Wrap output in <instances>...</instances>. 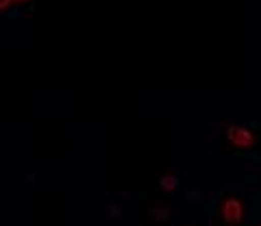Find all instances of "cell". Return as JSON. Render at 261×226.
I'll return each instance as SVG.
<instances>
[{
	"mask_svg": "<svg viewBox=\"0 0 261 226\" xmlns=\"http://www.w3.org/2000/svg\"><path fill=\"white\" fill-rule=\"evenodd\" d=\"M222 217H224V222H228V224L242 222V217H244V205L240 203L238 198L224 200V203H222Z\"/></svg>",
	"mask_w": 261,
	"mask_h": 226,
	"instance_id": "2",
	"label": "cell"
},
{
	"mask_svg": "<svg viewBox=\"0 0 261 226\" xmlns=\"http://www.w3.org/2000/svg\"><path fill=\"white\" fill-rule=\"evenodd\" d=\"M159 187L166 191V193H172V191H176V187H178V179L174 174H166V176H161V181H159Z\"/></svg>",
	"mask_w": 261,
	"mask_h": 226,
	"instance_id": "3",
	"label": "cell"
},
{
	"mask_svg": "<svg viewBox=\"0 0 261 226\" xmlns=\"http://www.w3.org/2000/svg\"><path fill=\"white\" fill-rule=\"evenodd\" d=\"M228 142L233 144V146H238V148H250L252 144H255V137H252V133L248 131V128H244V126H228Z\"/></svg>",
	"mask_w": 261,
	"mask_h": 226,
	"instance_id": "1",
	"label": "cell"
},
{
	"mask_svg": "<svg viewBox=\"0 0 261 226\" xmlns=\"http://www.w3.org/2000/svg\"><path fill=\"white\" fill-rule=\"evenodd\" d=\"M11 3H24V0H0V7H3V9H7V7H9Z\"/></svg>",
	"mask_w": 261,
	"mask_h": 226,
	"instance_id": "4",
	"label": "cell"
}]
</instances>
